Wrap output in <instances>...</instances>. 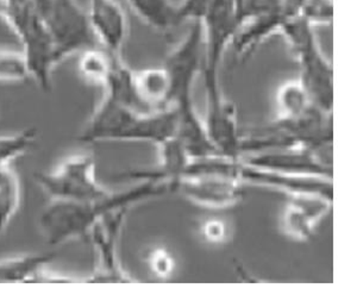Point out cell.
<instances>
[{"label":"cell","mask_w":357,"mask_h":307,"mask_svg":"<svg viewBox=\"0 0 357 307\" xmlns=\"http://www.w3.org/2000/svg\"><path fill=\"white\" fill-rule=\"evenodd\" d=\"M203 59L202 27L199 23H191V28L167 55L163 65L171 80L168 107L174 110L178 118L176 137L191 158L222 155L208 137L204 119L193 103V89L203 72Z\"/></svg>","instance_id":"obj_1"},{"label":"cell","mask_w":357,"mask_h":307,"mask_svg":"<svg viewBox=\"0 0 357 307\" xmlns=\"http://www.w3.org/2000/svg\"><path fill=\"white\" fill-rule=\"evenodd\" d=\"M168 186L153 181H139L129 190L112 192L106 198L92 202H50L42 211L38 227L45 243L59 247L75 239H89L91 231L106 214L121 207L166 193Z\"/></svg>","instance_id":"obj_2"},{"label":"cell","mask_w":357,"mask_h":307,"mask_svg":"<svg viewBox=\"0 0 357 307\" xmlns=\"http://www.w3.org/2000/svg\"><path fill=\"white\" fill-rule=\"evenodd\" d=\"M178 118L173 109L142 112L104 94L77 136L84 144L98 142H148L161 146L175 137Z\"/></svg>","instance_id":"obj_3"},{"label":"cell","mask_w":357,"mask_h":307,"mask_svg":"<svg viewBox=\"0 0 357 307\" xmlns=\"http://www.w3.org/2000/svg\"><path fill=\"white\" fill-rule=\"evenodd\" d=\"M0 17L20 42L31 79L49 92L53 89L54 70L59 63L40 0H0Z\"/></svg>","instance_id":"obj_4"},{"label":"cell","mask_w":357,"mask_h":307,"mask_svg":"<svg viewBox=\"0 0 357 307\" xmlns=\"http://www.w3.org/2000/svg\"><path fill=\"white\" fill-rule=\"evenodd\" d=\"M301 69V85L313 105L333 114V69L318 45L314 28L301 18H291L281 29Z\"/></svg>","instance_id":"obj_5"},{"label":"cell","mask_w":357,"mask_h":307,"mask_svg":"<svg viewBox=\"0 0 357 307\" xmlns=\"http://www.w3.org/2000/svg\"><path fill=\"white\" fill-rule=\"evenodd\" d=\"M35 181L50 202H92L112 192L98 182L96 161L89 154L66 158L49 172H37Z\"/></svg>","instance_id":"obj_6"},{"label":"cell","mask_w":357,"mask_h":307,"mask_svg":"<svg viewBox=\"0 0 357 307\" xmlns=\"http://www.w3.org/2000/svg\"><path fill=\"white\" fill-rule=\"evenodd\" d=\"M40 8L59 65L87 49L100 47L91 30L85 8L77 0H40Z\"/></svg>","instance_id":"obj_7"},{"label":"cell","mask_w":357,"mask_h":307,"mask_svg":"<svg viewBox=\"0 0 357 307\" xmlns=\"http://www.w3.org/2000/svg\"><path fill=\"white\" fill-rule=\"evenodd\" d=\"M130 209L121 207L111 211L91 231L89 239L96 251L97 266L93 273L87 279L82 280V283H134L135 280L126 274L118 259V243Z\"/></svg>","instance_id":"obj_8"},{"label":"cell","mask_w":357,"mask_h":307,"mask_svg":"<svg viewBox=\"0 0 357 307\" xmlns=\"http://www.w3.org/2000/svg\"><path fill=\"white\" fill-rule=\"evenodd\" d=\"M240 160L261 170L333 180V153H321L306 148H287L245 155Z\"/></svg>","instance_id":"obj_9"},{"label":"cell","mask_w":357,"mask_h":307,"mask_svg":"<svg viewBox=\"0 0 357 307\" xmlns=\"http://www.w3.org/2000/svg\"><path fill=\"white\" fill-rule=\"evenodd\" d=\"M243 184L220 174H199L172 182L169 190H178L190 202L210 210H225L243 199Z\"/></svg>","instance_id":"obj_10"},{"label":"cell","mask_w":357,"mask_h":307,"mask_svg":"<svg viewBox=\"0 0 357 307\" xmlns=\"http://www.w3.org/2000/svg\"><path fill=\"white\" fill-rule=\"evenodd\" d=\"M86 15L98 45L122 57L129 35V16L124 6L118 0H89Z\"/></svg>","instance_id":"obj_11"},{"label":"cell","mask_w":357,"mask_h":307,"mask_svg":"<svg viewBox=\"0 0 357 307\" xmlns=\"http://www.w3.org/2000/svg\"><path fill=\"white\" fill-rule=\"evenodd\" d=\"M240 180L243 185L249 184L255 186L274 188L289 194V197L316 195L331 202L333 199V180L331 179L278 173L249 166L241 161Z\"/></svg>","instance_id":"obj_12"},{"label":"cell","mask_w":357,"mask_h":307,"mask_svg":"<svg viewBox=\"0 0 357 307\" xmlns=\"http://www.w3.org/2000/svg\"><path fill=\"white\" fill-rule=\"evenodd\" d=\"M291 18L292 13L284 1L273 10L242 18L231 43L236 57H249L267 38L280 33L284 23Z\"/></svg>","instance_id":"obj_13"},{"label":"cell","mask_w":357,"mask_h":307,"mask_svg":"<svg viewBox=\"0 0 357 307\" xmlns=\"http://www.w3.org/2000/svg\"><path fill=\"white\" fill-rule=\"evenodd\" d=\"M331 207V200L316 195L291 197L281 214V230L293 241L306 242Z\"/></svg>","instance_id":"obj_14"},{"label":"cell","mask_w":357,"mask_h":307,"mask_svg":"<svg viewBox=\"0 0 357 307\" xmlns=\"http://www.w3.org/2000/svg\"><path fill=\"white\" fill-rule=\"evenodd\" d=\"M132 84L135 96L143 111L155 112L169 109L171 80L163 66L134 72Z\"/></svg>","instance_id":"obj_15"},{"label":"cell","mask_w":357,"mask_h":307,"mask_svg":"<svg viewBox=\"0 0 357 307\" xmlns=\"http://www.w3.org/2000/svg\"><path fill=\"white\" fill-rule=\"evenodd\" d=\"M55 259L54 253L25 254L0 260V285L33 283V280Z\"/></svg>","instance_id":"obj_16"},{"label":"cell","mask_w":357,"mask_h":307,"mask_svg":"<svg viewBox=\"0 0 357 307\" xmlns=\"http://www.w3.org/2000/svg\"><path fill=\"white\" fill-rule=\"evenodd\" d=\"M139 20L158 31H169L180 25L176 3L172 0H126Z\"/></svg>","instance_id":"obj_17"},{"label":"cell","mask_w":357,"mask_h":307,"mask_svg":"<svg viewBox=\"0 0 357 307\" xmlns=\"http://www.w3.org/2000/svg\"><path fill=\"white\" fill-rule=\"evenodd\" d=\"M116 55L106 52L102 47L87 49L79 54L77 72L79 75L89 85L105 89L114 70Z\"/></svg>","instance_id":"obj_18"},{"label":"cell","mask_w":357,"mask_h":307,"mask_svg":"<svg viewBox=\"0 0 357 307\" xmlns=\"http://www.w3.org/2000/svg\"><path fill=\"white\" fill-rule=\"evenodd\" d=\"M21 202V180L11 163L0 162V239L16 217Z\"/></svg>","instance_id":"obj_19"},{"label":"cell","mask_w":357,"mask_h":307,"mask_svg":"<svg viewBox=\"0 0 357 307\" xmlns=\"http://www.w3.org/2000/svg\"><path fill=\"white\" fill-rule=\"evenodd\" d=\"M275 103L276 118L298 117L314 106L299 80L287 81L280 86L276 92Z\"/></svg>","instance_id":"obj_20"},{"label":"cell","mask_w":357,"mask_h":307,"mask_svg":"<svg viewBox=\"0 0 357 307\" xmlns=\"http://www.w3.org/2000/svg\"><path fill=\"white\" fill-rule=\"evenodd\" d=\"M31 79L24 54L0 48V82L20 84Z\"/></svg>","instance_id":"obj_21"},{"label":"cell","mask_w":357,"mask_h":307,"mask_svg":"<svg viewBox=\"0 0 357 307\" xmlns=\"http://www.w3.org/2000/svg\"><path fill=\"white\" fill-rule=\"evenodd\" d=\"M37 138L35 128L22 130L15 134L0 137V162L11 163L33 148Z\"/></svg>","instance_id":"obj_22"},{"label":"cell","mask_w":357,"mask_h":307,"mask_svg":"<svg viewBox=\"0 0 357 307\" xmlns=\"http://www.w3.org/2000/svg\"><path fill=\"white\" fill-rule=\"evenodd\" d=\"M296 18L316 28L318 25H330L333 20V0H293Z\"/></svg>","instance_id":"obj_23"},{"label":"cell","mask_w":357,"mask_h":307,"mask_svg":"<svg viewBox=\"0 0 357 307\" xmlns=\"http://www.w3.org/2000/svg\"><path fill=\"white\" fill-rule=\"evenodd\" d=\"M199 237L208 246H222L231 237L230 225L224 219L210 217L200 222Z\"/></svg>","instance_id":"obj_24"},{"label":"cell","mask_w":357,"mask_h":307,"mask_svg":"<svg viewBox=\"0 0 357 307\" xmlns=\"http://www.w3.org/2000/svg\"><path fill=\"white\" fill-rule=\"evenodd\" d=\"M146 264L156 278H169L175 268L174 256L167 248L155 247L146 256Z\"/></svg>","instance_id":"obj_25"},{"label":"cell","mask_w":357,"mask_h":307,"mask_svg":"<svg viewBox=\"0 0 357 307\" xmlns=\"http://www.w3.org/2000/svg\"><path fill=\"white\" fill-rule=\"evenodd\" d=\"M215 0H181L176 3L178 18L180 25L190 23H199L206 15Z\"/></svg>","instance_id":"obj_26"},{"label":"cell","mask_w":357,"mask_h":307,"mask_svg":"<svg viewBox=\"0 0 357 307\" xmlns=\"http://www.w3.org/2000/svg\"><path fill=\"white\" fill-rule=\"evenodd\" d=\"M284 0H247L238 13V20L278 8Z\"/></svg>","instance_id":"obj_27"},{"label":"cell","mask_w":357,"mask_h":307,"mask_svg":"<svg viewBox=\"0 0 357 307\" xmlns=\"http://www.w3.org/2000/svg\"><path fill=\"white\" fill-rule=\"evenodd\" d=\"M236 5H237V10H238V13H240V8H242V5L247 1V0H235Z\"/></svg>","instance_id":"obj_28"}]
</instances>
